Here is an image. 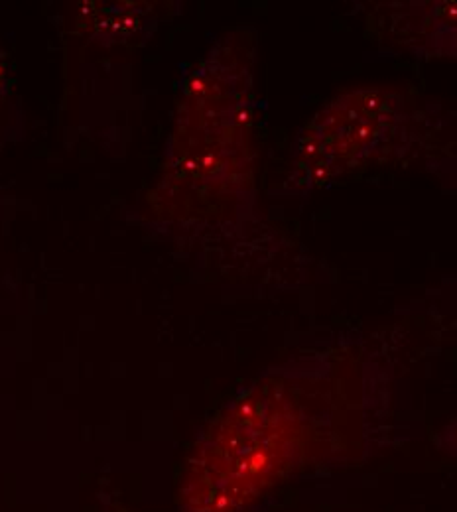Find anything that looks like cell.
<instances>
[{"label": "cell", "mask_w": 457, "mask_h": 512, "mask_svg": "<svg viewBox=\"0 0 457 512\" xmlns=\"http://www.w3.org/2000/svg\"><path fill=\"white\" fill-rule=\"evenodd\" d=\"M387 400L381 369L351 355L268 371L197 436L178 511H253L288 483L367 461L387 436Z\"/></svg>", "instance_id": "obj_1"}, {"label": "cell", "mask_w": 457, "mask_h": 512, "mask_svg": "<svg viewBox=\"0 0 457 512\" xmlns=\"http://www.w3.org/2000/svg\"><path fill=\"white\" fill-rule=\"evenodd\" d=\"M251 77L211 56L182 87V105L168 150L164 184H186L203 203H217L251 184Z\"/></svg>", "instance_id": "obj_2"}, {"label": "cell", "mask_w": 457, "mask_h": 512, "mask_svg": "<svg viewBox=\"0 0 457 512\" xmlns=\"http://www.w3.org/2000/svg\"><path fill=\"white\" fill-rule=\"evenodd\" d=\"M404 101L385 89H357L329 101L294 146L290 192L308 193L389 150L404 134Z\"/></svg>", "instance_id": "obj_3"}, {"label": "cell", "mask_w": 457, "mask_h": 512, "mask_svg": "<svg viewBox=\"0 0 457 512\" xmlns=\"http://www.w3.org/2000/svg\"><path fill=\"white\" fill-rule=\"evenodd\" d=\"M408 6L416 14V20L410 24L414 34L402 44L430 58H456L457 2H424V8H416V4Z\"/></svg>", "instance_id": "obj_4"}, {"label": "cell", "mask_w": 457, "mask_h": 512, "mask_svg": "<svg viewBox=\"0 0 457 512\" xmlns=\"http://www.w3.org/2000/svg\"><path fill=\"white\" fill-rule=\"evenodd\" d=\"M91 24H83L91 28V34L95 38H101L105 42H125L134 34H140L144 28L152 26V20L148 18L150 10L144 8L146 4L136 2H117V4H87Z\"/></svg>", "instance_id": "obj_5"}, {"label": "cell", "mask_w": 457, "mask_h": 512, "mask_svg": "<svg viewBox=\"0 0 457 512\" xmlns=\"http://www.w3.org/2000/svg\"><path fill=\"white\" fill-rule=\"evenodd\" d=\"M10 101V77H8V67L4 62V56L0 52V127L6 115V107Z\"/></svg>", "instance_id": "obj_6"}, {"label": "cell", "mask_w": 457, "mask_h": 512, "mask_svg": "<svg viewBox=\"0 0 457 512\" xmlns=\"http://www.w3.org/2000/svg\"><path fill=\"white\" fill-rule=\"evenodd\" d=\"M105 512H132L131 509H127V507H123L121 503H109L107 507H105Z\"/></svg>", "instance_id": "obj_7"}]
</instances>
